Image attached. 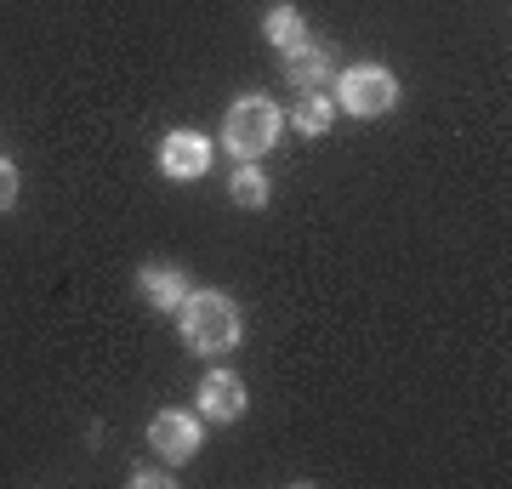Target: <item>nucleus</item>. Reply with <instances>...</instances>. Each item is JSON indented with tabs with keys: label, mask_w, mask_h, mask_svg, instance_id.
Returning <instances> with one entry per match:
<instances>
[{
	"label": "nucleus",
	"mask_w": 512,
	"mask_h": 489,
	"mask_svg": "<svg viewBox=\"0 0 512 489\" xmlns=\"http://www.w3.org/2000/svg\"><path fill=\"white\" fill-rule=\"evenodd\" d=\"M177 325H183V342L194 353H205V359L234 353L239 336H245V319H239L228 290H188L183 308H177Z\"/></svg>",
	"instance_id": "nucleus-1"
},
{
	"label": "nucleus",
	"mask_w": 512,
	"mask_h": 489,
	"mask_svg": "<svg viewBox=\"0 0 512 489\" xmlns=\"http://www.w3.org/2000/svg\"><path fill=\"white\" fill-rule=\"evenodd\" d=\"M279 131H285V114H279L274 97H239L234 109L222 114V143H228L234 160H262L279 143Z\"/></svg>",
	"instance_id": "nucleus-2"
},
{
	"label": "nucleus",
	"mask_w": 512,
	"mask_h": 489,
	"mask_svg": "<svg viewBox=\"0 0 512 489\" xmlns=\"http://www.w3.org/2000/svg\"><path fill=\"white\" fill-rule=\"evenodd\" d=\"M330 86H336V109L353 114V120H376V114H387L399 103V80H393V69H382V63L342 69Z\"/></svg>",
	"instance_id": "nucleus-3"
},
{
	"label": "nucleus",
	"mask_w": 512,
	"mask_h": 489,
	"mask_svg": "<svg viewBox=\"0 0 512 489\" xmlns=\"http://www.w3.org/2000/svg\"><path fill=\"white\" fill-rule=\"evenodd\" d=\"M200 416H188V410H160V416L148 421V450L160 455L165 467H183V461H194L200 455Z\"/></svg>",
	"instance_id": "nucleus-4"
},
{
	"label": "nucleus",
	"mask_w": 512,
	"mask_h": 489,
	"mask_svg": "<svg viewBox=\"0 0 512 489\" xmlns=\"http://www.w3.org/2000/svg\"><path fill=\"white\" fill-rule=\"evenodd\" d=\"M160 171L171 182H194L211 171V137H200L194 126H177L160 137Z\"/></svg>",
	"instance_id": "nucleus-5"
},
{
	"label": "nucleus",
	"mask_w": 512,
	"mask_h": 489,
	"mask_svg": "<svg viewBox=\"0 0 512 489\" xmlns=\"http://www.w3.org/2000/svg\"><path fill=\"white\" fill-rule=\"evenodd\" d=\"M285 80H291L296 91H325L330 80H336V46L308 35L296 52H285Z\"/></svg>",
	"instance_id": "nucleus-6"
},
{
	"label": "nucleus",
	"mask_w": 512,
	"mask_h": 489,
	"mask_svg": "<svg viewBox=\"0 0 512 489\" xmlns=\"http://www.w3.org/2000/svg\"><path fill=\"white\" fill-rule=\"evenodd\" d=\"M200 416H211V421H239L245 416V381L234 376V370H205L200 376Z\"/></svg>",
	"instance_id": "nucleus-7"
},
{
	"label": "nucleus",
	"mask_w": 512,
	"mask_h": 489,
	"mask_svg": "<svg viewBox=\"0 0 512 489\" xmlns=\"http://www.w3.org/2000/svg\"><path fill=\"white\" fill-rule=\"evenodd\" d=\"M137 290H143L148 308L177 313V308H183V296L194 285H188V273L177 268V262H148V268H137Z\"/></svg>",
	"instance_id": "nucleus-8"
},
{
	"label": "nucleus",
	"mask_w": 512,
	"mask_h": 489,
	"mask_svg": "<svg viewBox=\"0 0 512 489\" xmlns=\"http://www.w3.org/2000/svg\"><path fill=\"white\" fill-rule=\"evenodd\" d=\"M262 35H268V46H279V52H296V46L308 40V18H302L296 6H274V12L262 18Z\"/></svg>",
	"instance_id": "nucleus-9"
},
{
	"label": "nucleus",
	"mask_w": 512,
	"mask_h": 489,
	"mask_svg": "<svg viewBox=\"0 0 512 489\" xmlns=\"http://www.w3.org/2000/svg\"><path fill=\"white\" fill-rule=\"evenodd\" d=\"M268 194H274V188H268V177L256 171V160H239V171L228 177V200H234L239 211H262Z\"/></svg>",
	"instance_id": "nucleus-10"
},
{
	"label": "nucleus",
	"mask_w": 512,
	"mask_h": 489,
	"mask_svg": "<svg viewBox=\"0 0 512 489\" xmlns=\"http://www.w3.org/2000/svg\"><path fill=\"white\" fill-rule=\"evenodd\" d=\"M330 114H336V103H330L325 91H302V97H296V109H291V126L302 131V137H325Z\"/></svg>",
	"instance_id": "nucleus-11"
},
{
	"label": "nucleus",
	"mask_w": 512,
	"mask_h": 489,
	"mask_svg": "<svg viewBox=\"0 0 512 489\" xmlns=\"http://www.w3.org/2000/svg\"><path fill=\"white\" fill-rule=\"evenodd\" d=\"M12 205H18V165L0 154V211H12Z\"/></svg>",
	"instance_id": "nucleus-12"
},
{
	"label": "nucleus",
	"mask_w": 512,
	"mask_h": 489,
	"mask_svg": "<svg viewBox=\"0 0 512 489\" xmlns=\"http://www.w3.org/2000/svg\"><path fill=\"white\" fill-rule=\"evenodd\" d=\"M131 484H137V489H160V484H171V472H165V467H137V472H131Z\"/></svg>",
	"instance_id": "nucleus-13"
}]
</instances>
